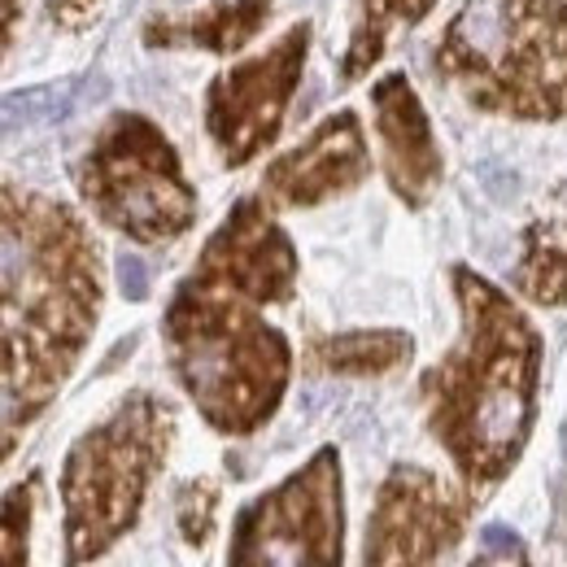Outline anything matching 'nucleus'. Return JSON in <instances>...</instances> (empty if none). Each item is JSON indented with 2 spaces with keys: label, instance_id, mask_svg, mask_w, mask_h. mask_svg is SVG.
Instances as JSON below:
<instances>
[{
  "label": "nucleus",
  "instance_id": "nucleus-1",
  "mask_svg": "<svg viewBox=\"0 0 567 567\" xmlns=\"http://www.w3.org/2000/svg\"><path fill=\"white\" fill-rule=\"evenodd\" d=\"M96 319V254L79 223L53 202L4 206V341L9 415L22 420L62 384Z\"/></svg>",
  "mask_w": 567,
  "mask_h": 567
},
{
  "label": "nucleus",
  "instance_id": "nucleus-2",
  "mask_svg": "<svg viewBox=\"0 0 567 567\" xmlns=\"http://www.w3.org/2000/svg\"><path fill=\"white\" fill-rule=\"evenodd\" d=\"M467 341L424 380L432 432L450 445L467 481H497L515 463L528 424L542 346L524 315L472 271H454Z\"/></svg>",
  "mask_w": 567,
  "mask_h": 567
},
{
  "label": "nucleus",
  "instance_id": "nucleus-3",
  "mask_svg": "<svg viewBox=\"0 0 567 567\" xmlns=\"http://www.w3.org/2000/svg\"><path fill=\"white\" fill-rule=\"evenodd\" d=\"M436 53L485 110L567 114V0H472Z\"/></svg>",
  "mask_w": 567,
  "mask_h": 567
},
{
  "label": "nucleus",
  "instance_id": "nucleus-4",
  "mask_svg": "<svg viewBox=\"0 0 567 567\" xmlns=\"http://www.w3.org/2000/svg\"><path fill=\"white\" fill-rule=\"evenodd\" d=\"M166 332L175 371L202 402L210 424L249 432L271 415L288 375V350L249 310H231L218 284L206 276L184 284L171 306Z\"/></svg>",
  "mask_w": 567,
  "mask_h": 567
},
{
  "label": "nucleus",
  "instance_id": "nucleus-5",
  "mask_svg": "<svg viewBox=\"0 0 567 567\" xmlns=\"http://www.w3.org/2000/svg\"><path fill=\"white\" fill-rule=\"evenodd\" d=\"M166 424L171 420L153 398H132V406L74 445L66 467L71 564L92 559L136 519L148 472L166 454Z\"/></svg>",
  "mask_w": 567,
  "mask_h": 567
},
{
  "label": "nucleus",
  "instance_id": "nucleus-6",
  "mask_svg": "<svg viewBox=\"0 0 567 567\" xmlns=\"http://www.w3.org/2000/svg\"><path fill=\"white\" fill-rule=\"evenodd\" d=\"M79 184L96 210L136 240L179 236L197 214V197L184 184L171 144L136 114H118L110 123L87 153Z\"/></svg>",
  "mask_w": 567,
  "mask_h": 567
},
{
  "label": "nucleus",
  "instance_id": "nucleus-7",
  "mask_svg": "<svg viewBox=\"0 0 567 567\" xmlns=\"http://www.w3.org/2000/svg\"><path fill=\"white\" fill-rule=\"evenodd\" d=\"M231 567H341V467L332 450L240 515Z\"/></svg>",
  "mask_w": 567,
  "mask_h": 567
},
{
  "label": "nucleus",
  "instance_id": "nucleus-8",
  "mask_svg": "<svg viewBox=\"0 0 567 567\" xmlns=\"http://www.w3.org/2000/svg\"><path fill=\"white\" fill-rule=\"evenodd\" d=\"M306 44H310V27H292L280 44L258 58L245 62L231 74H223L210 92V132L223 157L231 166L249 162L262 144L276 136L284 118V105L292 96V83L306 66Z\"/></svg>",
  "mask_w": 567,
  "mask_h": 567
},
{
  "label": "nucleus",
  "instance_id": "nucleus-9",
  "mask_svg": "<svg viewBox=\"0 0 567 567\" xmlns=\"http://www.w3.org/2000/svg\"><path fill=\"white\" fill-rule=\"evenodd\" d=\"M458 506L424 467H398L367 524V567H427L458 537Z\"/></svg>",
  "mask_w": 567,
  "mask_h": 567
},
{
  "label": "nucleus",
  "instance_id": "nucleus-10",
  "mask_svg": "<svg viewBox=\"0 0 567 567\" xmlns=\"http://www.w3.org/2000/svg\"><path fill=\"white\" fill-rule=\"evenodd\" d=\"M367 175V144L354 114L328 118L301 148L267 171V193L284 206H315L332 193L354 188Z\"/></svg>",
  "mask_w": 567,
  "mask_h": 567
},
{
  "label": "nucleus",
  "instance_id": "nucleus-11",
  "mask_svg": "<svg viewBox=\"0 0 567 567\" xmlns=\"http://www.w3.org/2000/svg\"><path fill=\"white\" fill-rule=\"evenodd\" d=\"M375 118H380V141H384L389 179H393L398 197L420 206L441 175V157H436L424 110L402 74H393L375 87Z\"/></svg>",
  "mask_w": 567,
  "mask_h": 567
},
{
  "label": "nucleus",
  "instance_id": "nucleus-12",
  "mask_svg": "<svg viewBox=\"0 0 567 567\" xmlns=\"http://www.w3.org/2000/svg\"><path fill=\"white\" fill-rule=\"evenodd\" d=\"M271 13V0H231L188 27H148V44H206L214 53H236L249 44Z\"/></svg>",
  "mask_w": 567,
  "mask_h": 567
},
{
  "label": "nucleus",
  "instance_id": "nucleus-13",
  "mask_svg": "<svg viewBox=\"0 0 567 567\" xmlns=\"http://www.w3.org/2000/svg\"><path fill=\"white\" fill-rule=\"evenodd\" d=\"M432 0H358V27L354 40H350V58H346V79L362 74L380 53H384V40L393 27L402 22H415Z\"/></svg>",
  "mask_w": 567,
  "mask_h": 567
},
{
  "label": "nucleus",
  "instance_id": "nucleus-14",
  "mask_svg": "<svg viewBox=\"0 0 567 567\" xmlns=\"http://www.w3.org/2000/svg\"><path fill=\"white\" fill-rule=\"evenodd\" d=\"M315 358L328 371H354V375H371V371H389L402 358H411V337L402 332H354V337H337L323 341Z\"/></svg>",
  "mask_w": 567,
  "mask_h": 567
},
{
  "label": "nucleus",
  "instance_id": "nucleus-15",
  "mask_svg": "<svg viewBox=\"0 0 567 567\" xmlns=\"http://www.w3.org/2000/svg\"><path fill=\"white\" fill-rule=\"evenodd\" d=\"M519 288L533 301L559 306L567 301V231L564 227H537L528 258L519 267Z\"/></svg>",
  "mask_w": 567,
  "mask_h": 567
},
{
  "label": "nucleus",
  "instance_id": "nucleus-16",
  "mask_svg": "<svg viewBox=\"0 0 567 567\" xmlns=\"http://www.w3.org/2000/svg\"><path fill=\"white\" fill-rule=\"evenodd\" d=\"M74 110V87L71 83H49V87H27L13 92L4 101V127H35V123H62Z\"/></svg>",
  "mask_w": 567,
  "mask_h": 567
},
{
  "label": "nucleus",
  "instance_id": "nucleus-17",
  "mask_svg": "<svg viewBox=\"0 0 567 567\" xmlns=\"http://www.w3.org/2000/svg\"><path fill=\"white\" fill-rule=\"evenodd\" d=\"M118 284H123L127 301H144V292H148V271H144V262L136 254H123V258H118Z\"/></svg>",
  "mask_w": 567,
  "mask_h": 567
},
{
  "label": "nucleus",
  "instance_id": "nucleus-18",
  "mask_svg": "<svg viewBox=\"0 0 567 567\" xmlns=\"http://www.w3.org/2000/svg\"><path fill=\"white\" fill-rule=\"evenodd\" d=\"M481 542H485L489 550H506V555H511V550H519V537H515L511 528H502V524H489V528L481 533Z\"/></svg>",
  "mask_w": 567,
  "mask_h": 567
}]
</instances>
